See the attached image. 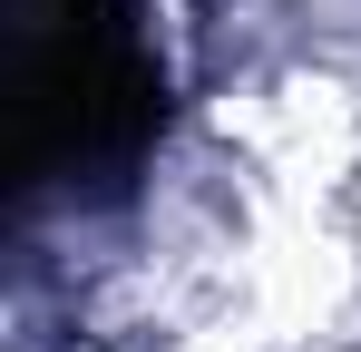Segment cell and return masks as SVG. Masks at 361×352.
Instances as JSON below:
<instances>
[{
	"instance_id": "6da1fadb",
	"label": "cell",
	"mask_w": 361,
	"mask_h": 352,
	"mask_svg": "<svg viewBox=\"0 0 361 352\" xmlns=\"http://www.w3.org/2000/svg\"><path fill=\"white\" fill-rule=\"evenodd\" d=\"M10 40H20V69H10L20 186L88 176L147 137L157 78L118 0H10Z\"/></svg>"
}]
</instances>
